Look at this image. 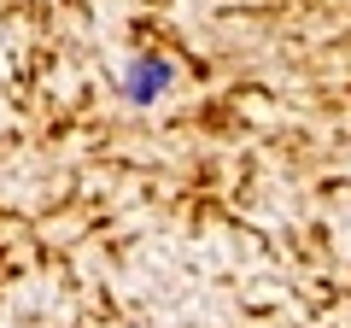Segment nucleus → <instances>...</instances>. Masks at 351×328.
<instances>
[{
    "mask_svg": "<svg viewBox=\"0 0 351 328\" xmlns=\"http://www.w3.org/2000/svg\"><path fill=\"white\" fill-rule=\"evenodd\" d=\"M170 82H176L170 59H135V65L123 71V94H129V100H141V106H147V100H158V94L170 89Z\"/></svg>",
    "mask_w": 351,
    "mask_h": 328,
    "instance_id": "1",
    "label": "nucleus"
}]
</instances>
